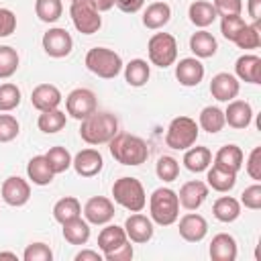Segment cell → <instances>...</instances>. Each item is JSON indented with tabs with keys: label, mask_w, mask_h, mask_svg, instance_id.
Here are the masks:
<instances>
[{
	"label": "cell",
	"mask_w": 261,
	"mask_h": 261,
	"mask_svg": "<svg viewBox=\"0 0 261 261\" xmlns=\"http://www.w3.org/2000/svg\"><path fill=\"white\" fill-rule=\"evenodd\" d=\"M27 175H29V179L35 186H49L53 181V177H55V173L49 167L45 155H35V157L29 159V163H27Z\"/></svg>",
	"instance_id": "83f0119b"
},
{
	"label": "cell",
	"mask_w": 261,
	"mask_h": 261,
	"mask_svg": "<svg viewBox=\"0 0 261 261\" xmlns=\"http://www.w3.org/2000/svg\"><path fill=\"white\" fill-rule=\"evenodd\" d=\"M90 2L98 8V12H106V10H110L114 6V0H90Z\"/></svg>",
	"instance_id": "11a10c76"
},
{
	"label": "cell",
	"mask_w": 261,
	"mask_h": 261,
	"mask_svg": "<svg viewBox=\"0 0 261 261\" xmlns=\"http://www.w3.org/2000/svg\"><path fill=\"white\" fill-rule=\"evenodd\" d=\"M71 167L75 169L77 175L82 177H94L102 171L104 167V159H102V153L98 149H82L80 153H75V157L71 159Z\"/></svg>",
	"instance_id": "4fadbf2b"
},
{
	"label": "cell",
	"mask_w": 261,
	"mask_h": 261,
	"mask_svg": "<svg viewBox=\"0 0 261 261\" xmlns=\"http://www.w3.org/2000/svg\"><path fill=\"white\" fill-rule=\"evenodd\" d=\"M18 63H20V57L16 49L10 45H0V80L12 77L18 69Z\"/></svg>",
	"instance_id": "f35d334b"
},
{
	"label": "cell",
	"mask_w": 261,
	"mask_h": 261,
	"mask_svg": "<svg viewBox=\"0 0 261 261\" xmlns=\"http://www.w3.org/2000/svg\"><path fill=\"white\" fill-rule=\"evenodd\" d=\"M22 259L24 261H51L53 251L45 243H31V245H27V249L22 253Z\"/></svg>",
	"instance_id": "f6af8a7d"
},
{
	"label": "cell",
	"mask_w": 261,
	"mask_h": 261,
	"mask_svg": "<svg viewBox=\"0 0 261 261\" xmlns=\"http://www.w3.org/2000/svg\"><path fill=\"white\" fill-rule=\"evenodd\" d=\"M253 120V108L245 100H230L224 110V122L232 128H247Z\"/></svg>",
	"instance_id": "7402d4cb"
},
{
	"label": "cell",
	"mask_w": 261,
	"mask_h": 261,
	"mask_svg": "<svg viewBox=\"0 0 261 261\" xmlns=\"http://www.w3.org/2000/svg\"><path fill=\"white\" fill-rule=\"evenodd\" d=\"M149 77H151V67L145 59H130L124 65V80L128 86L141 88L149 82Z\"/></svg>",
	"instance_id": "1f68e13d"
},
{
	"label": "cell",
	"mask_w": 261,
	"mask_h": 261,
	"mask_svg": "<svg viewBox=\"0 0 261 261\" xmlns=\"http://www.w3.org/2000/svg\"><path fill=\"white\" fill-rule=\"evenodd\" d=\"M43 49L49 57L53 59H61V57H67L73 49V39L71 35L65 31V29H49L45 35H43Z\"/></svg>",
	"instance_id": "30bf717a"
},
{
	"label": "cell",
	"mask_w": 261,
	"mask_h": 261,
	"mask_svg": "<svg viewBox=\"0 0 261 261\" xmlns=\"http://www.w3.org/2000/svg\"><path fill=\"white\" fill-rule=\"evenodd\" d=\"M45 159H47V163H49V167L53 169V173L57 175V173H63V171H67L69 167H71V153L65 149V147H59V145H55V147H51L47 153H45Z\"/></svg>",
	"instance_id": "8d00e7d4"
},
{
	"label": "cell",
	"mask_w": 261,
	"mask_h": 261,
	"mask_svg": "<svg viewBox=\"0 0 261 261\" xmlns=\"http://www.w3.org/2000/svg\"><path fill=\"white\" fill-rule=\"evenodd\" d=\"M184 165L192 173H202L212 165V151L208 147H190L184 153Z\"/></svg>",
	"instance_id": "484cf974"
},
{
	"label": "cell",
	"mask_w": 261,
	"mask_h": 261,
	"mask_svg": "<svg viewBox=\"0 0 261 261\" xmlns=\"http://www.w3.org/2000/svg\"><path fill=\"white\" fill-rule=\"evenodd\" d=\"M61 100H63V96H61L59 88L53 86V84H39V86H35L33 92H31V104H33L39 112L59 108Z\"/></svg>",
	"instance_id": "ac0fdd59"
},
{
	"label": "cell",
	"mask_w": 261,
	"mask_h": 261,
	"mask_svg": "<svg viewBox=\"0 0 261 261\" xmlns=\"http://www.w3.org/2000/svg\"><path fill=\"white\" fill-rule=\"evenodd\" d=\"M69 16H71L73 27L82 35H94L102 27V16H100L98 8L90 0H75V2H71Z\"/></svg>",
	"instance_id": "ba28073f"
},
{
	"label": "cell",
	"mask_w": 261,
	"mask_h": 261,
	"mask_svg": "<svg viewBox=\"0 0 261 261\" xmlns=\"http://www.w3.org/2000/svg\"><path fill=\"white\" fill-rule=\"evenodd\" d=\"M84 218L90 224H96V226L108 224L114 218V204H112V200L106 198V196L90 198L86 202V206H84Z\"/></svg>",
	"instance_id": "8fae6325"
},
{
	"label": "cell",
	"mask_w": 261,
	"mask_h": 261,
	"mask_svg": "<svg viewBox=\"0 0 261 261\" xmlns=\"http://www.w3.org/2000/svg\"><path fill=\"white\" fill-rule=\"evenodd\" d=\"M0 259H12V261H16V253H10V251H0Z\"/></svg>",
	"instance_id": "9f6ffc18"
},
{
	"label": "cell",
	"mask_w": 261,
	"mask_h": 261,
	"mask_svg": "<svg viewBox=\"0 0 261 261\" xmlns=\"http://www.w3.org/2000/svg\"><path fill=\"white\" fill-rule=\"evenodd\" d=\"M20 124L12 114H0V143H10L18 137Z\"/></svg>",
	"instance_id": "ee69618b"
},
{
	"label": "cell",
	"mask_w": 261,
	"mask_h": 261,
	"mask_svg": "<svg viewBox=\"0 0 261 261\" xmlns=\"http://www.w3.org/2000/svg\"><path fill=\"white\" fill-rule=\"evenodd\" d=\"M212 214L220 222H234L241 216V202L232 196H220L212 204Z\"/></svg>",
	"instance_id": "f546056e"
},
{
	"label": "cell",
	"mask_w": 261,
	"mask_h": 261,
	"mask_svg": "<svg viewBox=\"0 0 261 261\" xmlns=\"http://www.w3.org/2000/svg\"><path fill=\"white\" fill-rule=\"evenodd\" d=\"M0 194H2V200L8 206L18 208V206H24L29 202V198H31V186H29L27 179H22L18 175H10V177L4 179Z\"/></svg>",
	"instance_id": "5bb4252c"
},
{
	"label": "cell",
	"mask_w": 261,
	"mask_h": 261,
	"mask_svg": "<svg viewBox=\"0 0 261 261\" xmlns=\"http://www.w3.org/2000/svg\"><path fill=\"white\" fill-rule=\"evenodd\" d=\"M71 2H75V0H71Z\"/></svg>",
	"instance_id": "6f0895ef"
},
{
	"label": "cell",
	"mask_w": 261,
	"mask_h": 261,
	"mask_svg": "<svg viewBox=\"0 0 261 261\" xmlns=\"http://www.w3.org/2000/svg\"><path fill=\"white\" fill-rule=\"evenodd\" d=\"M100 259H102V253L92 251V249H84L75 255V261H100Z\"/></svg>",
	"instance_id": "db71d44e"
},
{
	"label": "cell",
	"mask_w": 261,
	"mask_h": 261,
	"mask_svg": "<svg viewBox=\"0 0 261 261\" xmlns=\"http://www.w3.org/2000/svg\"><path fill=\"white\" fill-rule=\"evenodd\" d=\"M232 43H234L239 49H245V51L257 49V47L261 45V27H259V22L245 24L243 31L237 35V39H234Z\"/></svg>",
	"instance_id": "74e56055"
},
{
	"label": "cell",
	"mask_w": 261,
	"mask_h": 261,
	"mask_svg": "<svg viewBox=\"0 0 261 261\" xmlns=\"http://www.w3.org/2000/svg\"><path fill=\"white\" fill-rule=\"evenodd\" d=\"M96 94L88 88H75L65 98V110L75 120H84L86 116L96 112Z\"/></svg>",
	"instance_id": "9c48e42d"
},
{
	"label": "cell",
	"mask_w": 261,
	"mask_h": 261,
	"mask_svg": "<svg viewBox=\"0 0 261 261\" xmlns=\"http://www.w3.org/2000/svg\"><path fill=\"white\" fill-rule=\"evenodd\" d=\"M234 77L247 84H261V57L253 53H245L234 63Z\"/></svg>",
	"instance_id": "44dd1931"
},
{
	"label": "cell",
	"mask_w": 261,
	"mask_h": 261,
	"mask_svg": "<svg viewBox=\"0 0 261 261\" xmlns=\"http://www.w3.org/2000/svg\"><path fill=\"white\" fill-rule=\"evenodd\" d=\"M143 4H145V0H114V6H118L122 12H126V14H135V12H139L141 8H143Z\"/></svg>",
	"instance_id": "816d5d0a"
},
{
	"label": "cell",
	"mask_w": 261,
	"mask_h": 261,
	"mask_svg": "<svg viewBox=\"0 0 261 261\" xmlns=\"http://www.w3.org/2000/svg\"><path fill=\"white\" fill-rule=\"evenodd\" d=\"M169 18H171V8H169V4L163 2V0L149 4V6L145 8V12H143V24H145L147 29H151V31L163 29V27L169 22Z\"/></svg>",
	"instance_id": "d4e9b609"
},
{
	"label": "cell",
	"mask_w": 261,
	"mask_h": 261,
	"mask_svg": "<svg viewBox=\"0 0 261 261\" xmlns=\"http://www.w3.org/2000/svg\"><path fill=\"white\" fill-rule=\"evenodd\" d=\"M124 232H126V239L130 241V243H139V245H143V243H149L151 239H153V232H155V228H153V220L149 218V216H145V214H141V212H133L126 220H124Z\"/></svg>",
	"instance_id": "7c38bea8"
},
{
	"label": "cell",
	"mask_w": 261,
	"mask_h": 261,
	"mask_svg": "<svg viewBox=\"0 0 261 261\" xmlns=\"http://www.w3.org/2000/svg\"><path fill=\"white\" fill-rule=\"evenodd\" d=\"M133 255H135L133 245H130V241H126V243H122L120 247H116L114 251H110V253H106V255H102V257H104L106 261H130Z\"/></svg>",
	"instance_id": "f907efd6"
},
{
	"label": "cell",
	"mask_w": 261,
	"mask_h": 261,
	"mask_svg": "<svg viewBox=\"0 0 261 261\" xmlns=\"http://www.w3.org/2000/svg\"><path fill=\"white\" fill-rule=\"evenodd\" d=\"M61 12H63L61 0H37V2H35V14H37L39 20H43V22H49V24H51V22L59 20Z\"/></svg>",
	"instance_id": "ab89813d"
},
{
	"label": "cell",
	"mask_w": 261,
	"mask_h": 261,
	"mask_svg": "<svg viewBox=\"0 0 261 261\" xmlns=\"http://www.w3.org/2000/svg\"><path fill=\"white\" fill-rule=\"evenodd\" d=\"M16 31V16L8 8H0V37H10Z\"/></svg>",
	"instance_id": "681fc988"
},
{
	"label": "cell",
	"mask_w": 261,
	"mask_h": 261,
	"mask_svg": "<svg viewBox=\"0 0 261 261\" xmlns=\"http://www.w3.org/2000/svg\"><path fill=\"white\" fill-rule=\"evenodd\" d=\"M155 173L161 181H175L177 175H179V163L177 159H173L171 155H161L157 159V165H155Z\"/></svg>",
	"instance_id": "60d3db41"
},
{
	"label": "cell",
	"mask_w": 261,
	"mask_h": 261,
	"mask_svg": "<svg viewBox=\"0 0 261 261\" xmlns=\"http://www.w3.org/2000/svg\"><path fill=\"white\" fill-rule=\"evenodd\" d=\"M65 122H67L65 112L59 110V108H53V110H45V112L39 114L37 126H39V130L45 133V135H55V133H59V130L65 126Z\"/></svg>",
	"instance_id": "e575fe53"
},
{
	"label": "cell",
	"mask_w": 261,
	"mask_h": 261,
	"mask_svg": "<svg viewBox=\"0 0 261 261\" xmlns=\"http://www.w3.org/2000/svg\"><path fill=\"white\" fill-rule=\"evenodd\" d=\"M112 198L118 206H122L128 212H141L147 204V194L143 184L137 177H118L112 184Z\"/></svg>",
	"instance_id": "277c9868"
},
{
	"label": "cell",
	"mask_w": 261,
	"mask_h": 261,
	"mask_svg": "<svg viewBox=\"0 0 261 261\" xmlns=\"http://www.w3.org/2000/svg\"><path fill=\"white\" fill-rule=\"evenodd\" d=\"M126 232L122 226H116V224H106L100 234H98V249L102 251V255L114 251L116 247H120L122 243H126Z\"/></svg>",
	"instance_id": "4dcf8cb0"
},
{
	"label": "cell",
	"mask_w": 261,
	"mask_h": 261,
	"mask_svg": "<svg viewBox=\"0 0 261 261\" xmlns=\"http://www.w3.org/2000/svg\"><path fill=\"white\" fill-rule=\"evenodd\" d=\"M224 110H220L218 106H206L202 108L200 116H198V126L210 135L220 133L224 128Z\"/></svg>",
	"instance_id": "836d02e7"
},
{
	"label": "cell",
	"mask_w": 261,
	"mask_h": 261,
	"mask_svg": "<svg viewBox=\"0 0 261 261\" xmlns=\"http://www.w3.org/2000/svg\"><path fill=\"white\" fill-rule=\"evenodd\" d=\"M245 18L241 14H232V16H220V33L226 41H234L237 35L243 31L245 27Z\"/></svg>",
	"instance_id": "7bdbcfd3"
},
{
	"label": "cell",
	"mask_w": 261,
	"mask_h": 261,
	"mask_svg": "<svg viewBox=\"0 0 261 261\" xmlns=\"http://www.w3.org/2000/svg\"><path fill=\"white\" fill-rule=\"evenodd\" d=\"M208 253H210V259L212 261H234L237 259V253H239L234 237L228 234V232L214 234L212 241H210Z\"/></svg>",
	"instance_id": "ffe728a7"
},
{
	"label": "cell",
	"mask_w": 261,
	"mask_h": 261,
	"mask_svg": "<svg viewBox=\"0 0 261 261\" xmlns=\"http://www.w3.org/2000/svg\"><path fill=\"white\" fill-rule=\"evenodd\" d=\"M245 167H247V173H249L251 179L261 181V147H253L251 149Z\"/></svg>",
	"instance_id": "7dc6e473"
},
{
	"label": "cell",
	"mask_w": 261,
	"mask_h": 261,
	"mask_svg": "<svg viewBox=\"0 0 261 261\" xmlns=\"http://www.w3.org/2000/svg\"><path fill=\"white\" fill-rule=\"evenodd\" d=\"M239 202L249 210H259L261 208V186H259V181H255L253 186L245 188Z\"/></svg>",
	"instance_id": "bcb514c9"
},
{
	"label": "cell",
	"mask_w": 261,
	"mask_h": 261,
	"mask_svg": "<svg viewBox=\"0 0 261 261\" xmlns=\"http://www.w3.org/2000/svg\"><path fill=\"white\" fill-rule=\"evenodd\" d=\"M177 230H179V237L188 243H200L206 234H208V222L202 214H196V212H188L179 218V224H177Z\"/></svg>",
	"instance_id": "e0dca14e"
},
{
	"label": "cell",
	"mask_w": 261,
	"mask_h": 261,
	"mask_svg": "<svg viewBox=\"0 0 261 261\" xmlns=\"http://www.w3.org/2000/svg\"><path fill=\"white\" fill-rule=\"evenodd\" d=\"M118 133V120L110 112H92L82 120L80 137L88 145H102L108 143Z\"/></svg>",
	"instance_id": "7a4b0ae2"
},
{
	"label": "cell",
	"mask_w": 261,
	"mask_h": 261,
	"mask_svg": "<svg viewBox=\"0 0 261 261\" xmlns=\"http://www.w3.org/2000/svg\"><path fill=\"white\" fill-rule=\"evenodd\" d=\"M149 218L159 226H169L179 218L177 192L171 188H157L149 198Z\"/></svg>",
	"instance_id": "3957f363"
},
{
	"label": "cell",
	"mask_w": 261,
	"mask_h": 261,
	"mask_svg": "<svg viewBox=\"0 0 261 261\" xmlns=\"http://www.w3.org/2000/svg\"><path fill=\"white\" fill-rule=\"evenodd\" d=\"M108 149H110V155L122 165H141L149 157L147 143L141 137L128 135V133H116L108 141Z\"/></svg>",
	"instance_id": "6da1fadb"
},
{
	"label": "cell",
	"mask_w": 261,
	"mask_h": 261,
	"mask_svg": "<svg viewBox=\"0 0 261 261\" xmlns=\"http://www.w3.org/2000/svg\"><path fill=\"white\" fill-rule=\"evenodd\" d=\"M243 151H241V147H237V145H224V147H220L218 151H216V155H214V163L216 165H220V167H224V169H230V171H234V173H239L241 171V167H243Z\"/></svg>",
	"instance_id": "d6a6232c"
},
{
	"label": "cell",
	"mask_w": 261,
	"mask_h": 261,
	"mask_svg": "<svg viewBox=\"0 0 261 261\" xmlns=\"http://www.w3.org/2000/svg\"><path fill=\"white\" fill-rule=\"evenodd\" d=\"M216 49H218V43H216L214 35L208 33L206 29H200V31H196V33L190 37V51H192L198 59L214 57V55H216Z\"/></svg>",
	"instance_id": "cb8c5ba5"
},
{
	"label": "cell",
	"mask_w": 261,
	"mask_h": 261,
	"mask_svg": "<svg viewBox=\"0 0 261 261\" xmlns=\"http://www.w3.org/2000/svg\"><path fill=\"white\" fill-rule=\"evenodd\" d=\"M20 104V90L16 84H0V112H12Z\"/></svg>",
	"instance_id": "b9f144b4"
},
{
	"label": "cell",
	"mask_w": 261,
	"mask_h": 261,
	"mask_svg": "<svg viewBox=\"0 0 261 261\" xmlns=\"http://www.w3.org/2000/svg\"><path fill=\"white\" fill-rule=\"evenodd\" d=\"M212 6L218 16H232V14H241L243 0H214Z\"/></svg>",
	"instance_id": "c3c4849f"
},
{
	"label": "cell",
	"mask_w": 261,
	"mask_h": 261,
	"mask_svg": "<svg viewBox=\"0 0 261 261\" xmlns=\"http://www.w3.org/2000/svg\"><path fill=\"white\" fill-rule=\"evenodd\" d=\"M206 184L208 188L224 194V192H230L237 184V173L230 171V169H224L216 163H212V167L206 169Z\"/></svg>",
	"instance_id": "603a6c76"
},
{
	"label": "cell",
	"mask_w": 261,
	"mask_h": 261,
	"mask_svg": "<svg viewBox=\"0 0 261 261\" xmlns=\"http://www.w3.org/2000/svg\"><path fill=\"white\" fill-rule=\"evenodd\" d=\"M247 12L253 18V22L261 20V0H249L247 2Z\"/></svg>",
	"instance_id": "f5cc1de1"
},
{
	"label": "cell",
	"mask_w": 261,
	"mask_h": 261,
	"mask_svg": "<svg viewBox=\"0 0 261 261\" xmlns=\"http://www.w3.org/2000/svg\"><path fill=\"white\" fill-rule=\"evenodd\" d=\"M86 67L94 73V75H98V77H102V80H112V77H116L120 71H122V59H120V55L116 53V51H112V49H108V47H92L88 53H86Z\"/></svg>",
	"instance_id": "5b68a950"
},
{
	"label": "cell",
	"mask_w": 261,
	"mask_h": 261,
	"mask_svg": "<svg viewBox=\"0 0 261 261\" xmlns=\"http://www.w3.org/2000/svg\"><path fill=\"white\" fill-rule=\"evenodd\" d=\"M239 90H241L239 80L232 73H228V71H220V73H216L210 80V94L218 102H230V100H234L239 96Z\"/></svg>",
	"instance_id": "9a60e30c"
},
{
	"label": "cell",
	"mask_w": 261,
	"mask_h": 261,
	"mask_svg": "<svg viewBox=\"0 0 261 261\" xmlns=\"http://www.w3.org/2000/svg\"><path fill=\"white\" fill-rule=\"evenodd\" d=\"M61 232H63V239L69 243V245H86L88 239H90V222L82 216L77 218H71L67 222L61 224Z\"/></svg>",
	"instance_id": "f1b7e54d"
},
{
	"label": "cell",
	"mask_w": 261,
	"mask_h": 261,
	"mask_svg": "<svg viewBox=\"0 0 261 261\" xmlns=\"http://www.w3.org/2000/svg\"><path fill=\"white\" fill-rule=\"evenodd\" d=\"M188 16H190V22L198 29H206L210 27L214 20H216V10L212 6V2L208 0H194L188 8Z\"/></svg>",
	"instance_id": "4316f807"
},
{
	"label": "cell",
	"mask_w": 261,
	"mask_h": 261,
	"mask_svg": "<svg viewBox=\"0 0 261 261\" xmlns=\"http://www.w3.org/2000/svg\"><path fill=\"white\" fill-rule=\"evenodd\" d=\"M80 214H82V204H80V200L73 198V196L61 198V200H57L55 206H53V218H55L59 224H63V222H67V220H71V218H77Z\"/></svg>",
	"instance_id": "d590c367"
},
{
	"label": "cell",
	"mask_w": 261,
	"mask_h": 261,
	"mask_svg": "<svg viewBox=\"0 0 261 261\" xmlns=\"http://www.w3.org/2000/svg\"><path fill=\"white\" fill-rule=\"evenodd\" d=\"M149 61L157 67H169L177 59V41L169 33H155L147 43Z\"/></svg>",
	"instance_id": "52a82bcc"
},
{
	"label": "cell",
	"mask_w": 261,
	"mask_h": 261,
	"mask_svg": "<svg viewBox=\"0 0 261 261\" xmlns=\"http://www.w3.org/2000/svg\"><path fill=\"white\" fill-rule=\"evenodd\" d=\"M198 133H200V126L196 124L194 118H190V116H175L169 122V126H167L165 145L169 149H175V151H186L192 145H196Z\"/></svg>",
	"instance_id": "8992f818"
},
{
	"label": "cell",
	"mask_w": 261,
	"mask_h": 261,
	"mask_svg": "<svg viewBox=\"0 0 261 261\" xmlns=\"http://www.w3.org/2000/svg\"><path fill=\"white\" fill-rule=\"evenodd\" d=\"M208 184L200 181V179H194V181H186L179 192H177V200H179V206H184L186 210H198L206 198H208Z\"/></svg>",
	"instance_id": "2e32d148"
},
{
	"label": "cell",
	"mask_w": 261,
	"mask_h": 261,
	"mask_svg": "<svg viewBox=\"0 0 261 261\" xmlns=\"http://www.w3.org/2000/svg\"><path fill=\"white\" fill-rule=\"evenodd\" d=\"M175 77L181 86L194 88L204 80V65L200 63L198 57H184L175 65Z\"/></svg>",
	"instance_id": "d6986e66"
}]
</instances>
